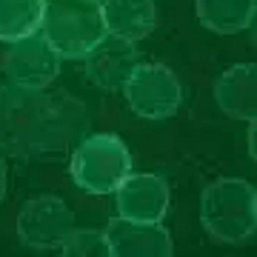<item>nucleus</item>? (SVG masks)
Here are the masks:
<instances>
[{"mask_svg":"<svg viewBox=\"0 0 257 257\" xmlns=\"http://www.w3.org/2000/svg\"><path fill=\"white\" fill-rule=\"evenodd\" d=\"M89 135V114L77 97L29 86L0 89V152L35 157L77 146Z\"/></svg>","mask_w":257,"mask_h":257,"instance_id":"f257e3e1","label":"nucleus"},{"mask_svg":"<svg viewBox=\"0 0 257 257\" xmlns=\"http://www.w3.org/2000/svg\"><path fill=\"white\" fill-rule=\"evenodd\" d=\"M200 223L220 243H246L257 229V192L243 177H220L200 194Z\"/></svg>","mask_w":257,"mask_h":257,"instance_id":"f03ea898","label":"nucleus"},{"mask_svg":"<svg viewBox=\"0 0 257 257\" xmlns=\"http://www.w3.org/2000/svg\"><path fill=\"white\" fill-rule=\"evenodd\" d=\"M40 35L60 57H86L106 37L100 0H43Z\"/></svg>","mask_w":257,"mask_h":257,"instance_id":"7ed1b4c3","label":"nucleus"},{"mask_svg":"<svg viewBox=\"0 0 257 257\" xmlns=\"http://www.w3.org/2000/svg\"><path fill=\"white\" fill-rule=\"evenodd\" d=\"M72 180L89 194H111L132 175V152L117 135H86L69 163Z\"/></svg>","mask_w":257,"mask_h":257,"instance_id":"20e7f679","label":"nucleus"},{"mask_svg":"<svg viewBox=\"0 0 257 257\" xmlns=\"http://www.w3.org/2000/svg\"><path fill=\"white\" fill-rule=\"evenodd\" d=\"M128 106L146 120L172 117L183 103V86L177 74L163 63H140L123 86Z\"/></svg>","mask_w":257,"mask_h":257,"instance_id":"39448f33","label":"nucleus"},{"mask_svg":"<svg viewBox=\"0 0 257 257\" xmlns=\"http://www.w3.org/2000/svg\"><path fill=\"white\" fill-rule=\"evenodd\" d=\"M74 229V214L55 194H37L23 203L18 214V237L35 251H60Z\"/></svg>","mask_w":257,"mask_h":257,"instance_id":"423d86ee","label":"nucleus"},{"mask_svg":"<svg viewBox=\"0 0 257 257\" xmlns=\"http://www.w3.org/2000/svg\"><path fill=\"white\" fill-rule=\"evenodd\" d=\"M0 69L15 86L46 89L60 74V55L49 46L46 37L37 32V35H29L23 40L9 43L3 57H0Z\"/></svg>","mask_w":257,"mask_h":257,"instance_id":"0eeeda50","label":"nucleus"},{"mask_svg":"<svg viewBox=\"0 0 257 257\" xmlns=\"http://www.w3.org/2000/svg\"><path fill=\"white\" fill-rule=\"evenodd\" d=\"M140 66V52L135 40L109 35L86 55V77L103 92H123L132 72Z\"/></svg>","mask_w":257,"mask_h":257,"instance_id":"6e6552de","label":"nucleus"},{"mask_svg":"<svg viewBox=\"0 0 257 257\" xmlns=\"http://www.w3.org/2000/svg\"><path fill=\"white\" fill-rule=\"evenodd\" d=\"M109 257H172V234L160 223L114 217L106 223Z\"/></svg>","mask_w":257,"mask_h":257,"instance_id":"1a4fd4ad","label":"nucleus"},{"mask_svg":"<svg viewBox=\"0 0 257 257\" xmlns=\"http://www.w3.org/2000/svg\"><path fill=\"white\" fill-rule=\"evenodd\" d=\"M120 217L160 223L169 211V183L157 175H128L114 189Z\"/></svg>","mask_w":257,"mask_h":257,"instance_id":"9d476101","label":"nucleus"},{"mask_svg":"<svg viewBox=\"0 0 257 257\" xmlns=\"http://www.w3.org/2000/svg\"><path fill=\"white\" fill-rule=\"evenodd\" d=\"M214 100L223 114L237 120H254L257 114V66L234 63L214 83Z\"/></svg>","mask_w":257,"mask_h":257,"instance_id":"9b49d317","label":"nucleus"},{"mask_svg":"<svg viewBox=\"0 0 257 257\" xmlns=\"http://www.w3.org/2000/svg\"><path fill=\"white\" fill-rule=\"evenodd\" d=\"M106 32L126 40H143L157 26L155 0H100Z\"/></svg>","mask_w":257,"mask_h":257,"instance_id":"f8f14e48","label":"nucleus"},{"mask_svg":"<svg viewBox=\"0 0 257 257\" xmlns=\"http://www.w3.org/2000/svg\"><path fill=\"white\" fill-rule=\"evenodd\" d=\"M197 18L214 35H234L251 26L257 15V0H194Z\"/></svg>","mask_w":257,"mask_h":257,"instance_id":"ddd939ff","label":"nucleus"},{"mask_svg":"<svg viewBox=\"0 0 257 257\" xmlns=\"http://www.w3.org/2000/svg\"><path fill=\"white\" fill-rule=\"evenodd\" d=\"M43 23V0H0V40L15 43L37 35Z\"/></svg>","mask_w":257,"mask_h":257,"instance_id":"4468645a","label":"nucleus"},{"mask_svg":"<svg viewBox=\"0 0 257 257\" xmlns=\"http://www.w3.org/2000/svg\"><path fill=\"white\" fill-rule=\"evenodd\" d=\"M63 257H109V240L106 231L97 229H77L74 226L72 234L63 240L60 246Z\"/></svg>","mask_w":257,"mask_h":257,"instance_id":"2eb2a0df","label":"nucleus"},{"mask_svg":"<svg viewBox=\"0 0 257 257\" xmlns=\"http://www.w3.org/2000/svg\"><path fill=\"white\" fill-rule=\"evenodd\" d=\"M248 152H251V157L257 155V128H254V120H251V126H248Z\"/></svg>","mask_w":257,"mask_h":257,"instance_id":"dca6fc26","label":"nucleus"},{"mask_svg":"<svg viewBox=\"0 0 257 257\" xmlns=\"http://www.w3.org/2000/svg\"><path fill=\"white\" fill-rule=\"evenodd\" d=\"M3 197H6V163L0 160V203H3Z\"/></svg>","mask_w":257,"mask_h":257,"instance_id":"f3484780","label":"nucleus"}]
</instances>
